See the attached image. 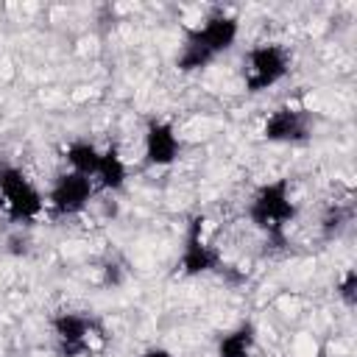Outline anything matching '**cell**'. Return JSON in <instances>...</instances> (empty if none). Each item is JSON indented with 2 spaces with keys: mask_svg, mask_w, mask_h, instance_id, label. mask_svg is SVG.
<instances>
[{
  "mask_svg": "<svg viewBox=\"0 0 357 357\" xmlns=\"http://www.w3.org/2000/svg\"><path fill=\"white\" fill-rule=\"evenodd\" d=\"M240 39V20L229 11H212L201 25L184 31V39L176 53V70L184 75L206 70Z\"/></svg>",
  "mask_w": 357,
  "mask_h": 357,
  "instance_id": "obj_1",
  "label": "cell"
},
{
  "mask_svg": "<svg viewBox=\"0 0 357 357\" xmlns=\"http://www.w3.org/2000/svg\"><path fill=\"white\" fill-rule=\"evenodd\" d=\"M245 218L248 223L262 231L268 240H284V231L287 226L298 218V201L293 195V184L290 178L279 176V178H268L262 181L248 204H245Z\"/></svg>",
  "mask_w": 357,
  "mask_h": 357,
  "instance_id": "obj_2",
  "label": "cell"
},
{
  "mask_svg": "<svg viewBox=\"0 0 357 357\" xmlns=\"http://www.w3.org/2000/svg\"><path fill=\"white\" fill-rule=\"evenodd\" d=\"M293 70V53L282 42H257L243 56V86L248 95L279 86Z\"/></svg>",
  "mask_w": 357,
  "mask_h": 357,
  "instance_id": "obj_3",
  "label": "cell"
},
{
  "mask_svg": "<svg viewBox=\"0 0 357 357\" xmlns=\"http://www.w3.org/2000/svg\"><path fill=\"white\" fill-rule=\"evenodd\" d=\"M0 204L14 223H31L45 215V192L20 165L11 162L0 165Z\"/></svg>",
  "mask_w": 357,
  "mask_h": 357,
  "instance_id": "obj_4",
  "label": "cell"
},
{
  "mask_svg": "<svg viewBox=\"0 0 357 357\" xmlns=\"http://www.w3.org/2000/svg\"><path fill=\"white\" fill-rule=\"evenodd\" d=\"M220 268H223V254L206 237V218L192 215L181 231V248L176 257V271L187 279H198L206 273H218Z\"/></svg>",
  "mask_w": 357,
  "mask_h": 357,
  "instance_id": "obj_5",
  "label": "cell"
},
{
  "mask_svg": "<svg viewBox=\"0 0 357 357\" xmlns=\"http://www.w3.org/2000/svg\"><path fill=\"white\" fill-rule=\"evenodd\" d=\"M98 187L92 178L78 176L73 170H61L56 173V178L50 181L47 192H45V212L53 218H78L81 212L89 209V204L95 201Z\"/></svg>",
  "mask_w": 357,
  "mask_h": 357,
  "instance_id": "obj_6",
  "label": "cell"
},
{
  "mask_svg": "<svg viewBox=\"0 0 357 357\" xmlns=\"http://www.w3.org/2000/svg\"><path fill=\"white\" fill-rule=\"evenodd\" d=\"M315 131V117L310 109L284 103L276 106L262 123V139L271 145H307Z\"/></svg>",
  "mask_w": 357,
  "mask_h": 357,
  "instance_id": "obj_7",
  "label": "cell"
},
{
  "mask_svg": "<svg viewBox=\"0 0 357 357\" xmlns=\"http://www.w3.org/2000/svg\"><path fill=\"white\" fill-rule=\"evenodd\" d=\"M50 332L56 337V349L64 357H81V354H92L89 340L100 332L98 321L86 312L78 310H61L50 318Z\"/></svg>",
  "mask_w": 357,
  "mask_h": 357,
  "instance_id": "obj_8",
  "label": "cell"
},
{
  "mask_svg": "<svg viewBox=\"0 0 357 357\" xmlns=\"http://www.w3.org/2000/svg\"><path fill=\"white\" fill-rule=\"evenodd\" d=\"M184 151L178 128L165 117H151L142 131V165L148 167H173Z\"/></svg>",
  "mask_w": 357,
  "mask_h": 357,
  "instance_id": "obj_9",
  "label": "cell"
},
{
  "mask_svg": "<svg viewBox=\"0 0 357 357\" xmlns=\"http://www.w3.org/2000/svg\"><path fill=\"white\" fill-rule=\"evenodd\" d=\"M92 181H95L98 192H112V195L120 192L128 184V162H126V156H123V151L117 145H106L103 148Z\"/></svg>",
  "mask_w": 357,
  "mask_h": 357,
  "instance_id": "obj_10",
  "label": "cell"
},
{
  "mask_svg": "<svg viewBox=\"0 0 357 357\" xmlns=\"http://www.w3.org/2000/svg\"><path fill=\"white\" fill-rule=\"evenodd\" d=\"M259 343V332L254 321H240L226 329L215 343V357H254Z\"/></svg>",
  "mask_w": 357,
  "mask_h": 357,
  "instance_id": "obj_11",
  "label": "cell"
},
{
  "mask_svg": "<svg viewBox=\"0 0 357 357\" xmlns=\"http://www.w3.org/2000/svg\"><path fill=\"white\" fill-rule=\"evenodd\" d=\"M100 153H103V148H100L98 142H92L89 137H75V139H70V142L64 145L61 159H64L67 170H73V173H78V176H86V178H95Z\"/></svg>",
  "mask_w": 357,
  "mask_h": 357,
  "instance_id": "obj_12",
  "label": "cell"
},
{
  "mask_svg": "<svg viewBox=\"0 0 357 357\" xmlns=\"http://www.w3.org/2000/svg\"><path fill=\"white\" fill-rule=\"evenodd\" d=\"M335 296L340 298V304L346 310H354L357 307V271L354 268H346L343 271V276L335 284Z\"/></svg>",
  "mask_w": 357,
  "mask_h": 357,
  "instance_id": "obj_13",
  "label": "cell"
},
{
  "mask_svg": "<svg viewBox=\"0 0 357 357\" xmlns=\"http://www.w3.org/2000/svg\"><path fill=\"white\" fill-rule=\"evenodd\" d=\"M349 223V215L340 209V206H329V212L324 215V220H321V229H324V237H337L340 234V229Z\"/></svg>",
  "mask_w": 357,
  "mask_h": 357,
  "instance_id": "obj_14",
  "label": "cell"
},
{
  "mask_svg": "<svg viewBox=\"0 0 357 357\" xmlns=\"http://www.w3.org/2000/svg\"><path fill=\"white\" fill-rule=\"evenodd\" d=\"M139 357H176L170 349H165V346H148Z\"/></svg>",
  "mask_w": 357,
  "mask_h": 357,
  "instance_id": "obj_15",
  "label": "cell"
},
{
  "mask_svg": "<svg viewBox=\"0 0 357 357\" xmlns=\"http://www.w3.org/2000/svg\"><path fill=\"white\" fill-rule=\"evenodd\" d=\"M318 357H332V354H326V349H324V351H321V354H318Z\"/></svg>",
  "mask_w": 357,
  "mask_h": 357,
  "instance_id": "obj_16",
  "label": "cell"
}]
</instances>
